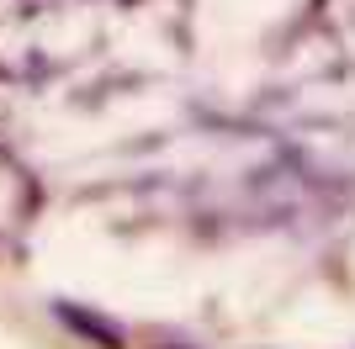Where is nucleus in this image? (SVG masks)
I'll return each instance as SVG.
<instances>
[{
    "label": "nucleus",
    "mask_w": 355,
    "mask_h": 349,
    "mask_svg": "<svg viewBox=\"0 0 355 349\" xmlns=\"http://www.w3.org/2000/svg\"><path fill=\"white\" fill-rule=\"evenodd\" d=\"M53 318L69 328V334H80L85 344L96 349H128V328H122L117 318H106V312H96V307H80V302H53Z\"/></svg>",
    "instance_id": "obj_1"
}]
</instances>
